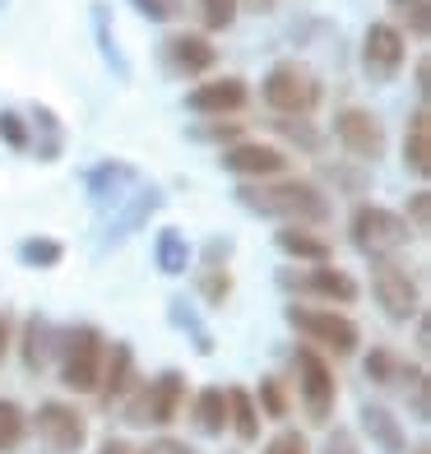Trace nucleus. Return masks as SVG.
Instances as JSON below:
<instances>
[{"mask_svg":"<svg viewBox=\"0 0 431 454\" xmlns=\"http://www.w3.org/2000/svg\"><path fill=\"white\" fill-rule=\"evenodd\" d=\"M241 204L255 214H270V218H283V223H325L330 218V200H325L320 185L311 181H255V185H241Z\"/></svg>","mask_w":431,"mask_h":454,"instance_id":"f257e3e1","label":"nucleus"},{"mask_svg":"<svg viewBox=\"0 0 431 454\" xmlns=\"http://www.w3.org/2000/svg\"><path fill=\"white\" fill-rule=\"evenodd\" d=\"M60 380L74 395H93L102 376V357H107V339L93 325H74L70 334H60Z\"/></svg>","mask_w":431,"mask_h":454,"instance_id":"f03ea898","label":"nucleus"},{"mask_svg":"<svg viewBox=\"0 0 431 454\" xmlns=\"http://www.w3.org/2000/svg\"><path fill=\"white\" fill-rule=\"evenodd\" d=\"M348 237L362 255L372 260H389L395 251L408 246V218H399L395 209H385V204H357L353 218H348Z\"/></svg>","mask_w":431,"mask_h":454,"instance_id":"7ed1b4c3","label":"nucleus"},{"mask_svg":"<svg viewBox=\"0 0 431 454\" xmlns=\"http://www.w3.org/2000/svg\"><path fill=\"white\" fill-rule=\"evenodd\" d=\"M264 102L278 116H311L320 107V79L311 66L302 60H278V66L264 74Z\"/></svg>","mask_w":431,"mask_h":454,"instance_id":"20e7f679","label":"nucleus"},{"mask_svg":"<svg viewBox=\"0 0 431 454\" xmlns=\"http://www.w3.org/2000/svg\"><path fill=\"white\" fill-rule=\"evenodd\" d=\"M287 325L311 343V348H325L334 357H348L357 353V325L348 320L343 311H320V306H287Z\"/></svg>","mask_w":431,"mask_h":454,"instance_id":"39448f33","label":"nucleus"},{"mask_svg":"<svg viewBox=\"0 0 431 454\" xmlns=\"http://www.w3.org/2000/svg\"><path fill=\"white\" fill-rule=\"evenodd\" d=\"M293 366H297V385H302V403H306V418L316 427L330 422L334 412V399H339V380H334V366L320 357V348L302 343L293 353Z\"/></svg>","mask_w":431,"mask_h":454,"instance_id":"423d86ee","label":"nucleus"},{"mask_svg":"<svg viewBox=\"0 0 431 454\" xmlns=\"http://www.w3.org/2000/svg\"><path fill=\"white\" fill-rule=\"evenodd\" d=\"M33 427H37V436L47 441L51 454H74V450H84V441H89V418L74 403H60V399L37 403Z\"/></svg>","mask_w":431,"mask_h":454,"instance_id":"0eeeda50","label":"nucleus"},{"mask_svg":"<svg viewBox=\"0 0 431 454\" xmlns=\"http://www.w3.org/2000/svg\"><path fill=\"white\" fill-rule=\"evenodd\" d=\"M372 287H376V301L389 320H418L422 316V297H418V283L404 264L389 255V260H376L372 270Z\"/></svg>","mask_w":431,"mask_h":454,"instance_id":"6e6552de","label":"nucleus"},{"mask_svg":"<svg viewBox=\"0 0 431 454\" xmlns=\"http://www.w3.org/2000/svg\"><path fill=\"white\" fill-rule=\"evenodd\" d=\"M181 403H186V380H181L176 371H162V376H158L153 385H144L139 395H135V403H130L126 418H130V422L168 427V422H176V418H181Z\"/></svg>","mask_w":431,"mask_h":454,"instance_id":"1a4fd4ad","label":"nucleus"},{"mask_svg":"<svg viewBox=\"0 0 431 454\" xmlns=\"http://www.w3.org/2000/svg\"><path fill=\"white\" fill-rule=\"evenodd\" d=\"M404 56H408V47H404V33L389 24H372L366 28V37H362V70L376 79V84H389L399 70H404Z\"/></svg>","mask_w":431,"mask_h":454,"instance_id":"9d476101","label":"nucleus"},{"mask_svg":"<svg viewBox=\"0 0 431 454\" xmlns=\"http://www.w3.org/2000/svg\"><path fill=\"white\" fill-rule=\"evenodd\" d=\"M334 135H339L343 149L362 162H376L385 153V126H380V116L366 112V107H343L334 116Z\"/></svg>","mask_w":431,"mask_h":454,"instance_id":"9b49d317","label":"nucleus"},{"mask_svg":"<svg viewBox=\"0 0 431 454\" xmlns=\"http://www.w3.org/2000/svg\"><path fill=\"white\" fill-rule=\"evenodd\" d=\"M283 287H297L302 297H320V301H357V278L334 264H311L306 274H283Z\"/></svg>","mask_w":431,"mask_h":454,"instance_id":"f8f14e48","label":"nucleus"},{"mask_svg":"<svg viewBox=\"0 0 431 454\" xmlns=\"http://www.w3.org/2000/svg\"><path fill=\"white\" fill-rule=\"evenodd\" d=\"M246 102H251V89L241 84V79L223 74V79H204L200 89L186 93V107L195 116H237Z\"/></svg>","mask_w":431,"mask_h":454,"instance_id":"ddd939ff","label":"nucleus"},{"mask_svg":"<svg viewBox=\"0 0 431 454\" xmlns=\"http://www.w3.org/2000/svg\"><path fill=\"white\" fill-rule=\"evenodd\" d=\"M168 66L176 74H209L218 66V47L204 33H172L168 37Z\"/></svg>","mask_w":431,"mask_h":454,"instance_id":"4468645a","label":"nucleus"},{"mask_svg":"<svg viewBox=\"0 0 431 454\" xmlns=\"http://www.w3.org/2000/svg\"><path fill=\"white\" fill-rule=\"evenodd\" d=\"M223 168L237 172V176L264 181V176H278L287 168V153L274 149V144H232V149L223 153Z\"/></svg>","mask_w":431,"mask_h":454,"instance_id":"2eb2a0df","label":"nucleus"},{"mask_svg":"<svg viewBox=\"0 0 431 454\" xmlns=\"http://www.w3.org/2000/svg\"><path fill=\"white\" fill-rule=\"evenodd\" d=\"M135 389V353L126 343H107V357H102V376L93 395L102 403H121Z\"/></svg>","mask_w":431,"mask_h":454,"instance_id":"dca6fc26","label":"nucleus"},{"mask_svg":"<svg viewBox=\"0 0 431 454\" xmlns=\"http://www.w3.org/2000/svg\"><path fill=\"white\" fill-rule=\"evenodd\" d=\"M404 168L413 172L418 181L431 176V112L418 107L408 116V130H404Z\"/></svg>","mask_w":431,"mask_h":454,"instance_id":"f3484780","label":"nucleus"},{"mask_svg":"<svg viewBox=\"0 0 431 454\" xmlns=\"http://www.w3.org/2000/svg\"><path fill=\"white\" fill-rule=\"evenodd\" d=\"M191 418H195L200 436H223V431H228V389H218V385L200 389Z\"/></svg>","mask_w":431,"mask_h":454,"instance_id":"a211bd4d","label":"nucleus"},{"mask_svg":"<svg viewBox=\"0 0 431 454\" xmlns=\"http://www.w3.org/2000/svg\"><path fill=\"white\" fill-rule=\"evenodd\" d=\"M278 251L283 255H297V260H306V264H330V241L325 237H316V232H306V227H278Z\"/></svg>","mask_w":431,"mask_h":454,"instance_id":"6ab92c4d","label":"nucleus"},{"mask_svg":"<svg viewBox=\"0 0 431 454\" xmlns=\"http://www.w3.org/2000/svg\"><path fill=\"white\" fill-rule=\"evenodd\" d=\"M228 427L237 431V441H246V445L260 441V408H255L251 389H241V385L228 389Z\"/></svg>","mask_w":431,"mask_h":454,"instance_id":"aec40b11","label":"nucleus"},{"mask_svg":"<svg viewBox=\"0 0 431 454\" xmlns=\"http://www.w3.org/2000/svg\"><path fill=\"white\" fill-rule=\"evenodd\" d=\"M362 427L372 431V441H376L385 454H404V450H408V441H404V427L395 422V412H389V408H380V403H366V408H362Z\"/></svg>","mask_w":431,"mask_h":454,"instance_id":"412c9836","label":"nucleus"},{"mask_svg":"<svg viewBox=\"0 0 431 454\" xmlns=\"http://www.w3.org/2000/svg\"><path fill=\"white\" fill-rule=\"evenodd\" d=\"M56 343H60L56 329H51L43 316H33V320L24 325V366H28V371H43L47 357L56 353Z\"/></svg>","mask_w":431,"mask_h":454,"instance_id":"4be33fe9","label":"nucleus"},{"mask_svg":"<svg viewBox=\"0 0 431 454\" xmlns=\"http://www.w3.org/2000/svg\"><path fill=\"white\" fill-rule=\"evenodd\" d=\"M28 436V412L14 399H0V454H14Z\"/></svg>","mask_w":431,"mask_h":454,"instance_id":"5701e85b","label":"nucleus"},{"mask_svg":"<svg viewBox=\"0 0 431 454\" xmlns=\"http://www.w3.org/2000/svg\"><path fill=\"white\" fill-rule=\"evenodd\" d=\"M389 14H395V28L413 33V37H427L431 33V5L427 0H389Z\"/></svg>","mask_w":431,"mask_h":454,"instance_id":"b1692460","label":"nucleus"},{"mask_svg":"<svg viewBox=\"0 0 431 454\" xmlns=\"http://www.w3.org/2000/svg\"><path fill=\"white\" fill-rule=\"evenodd\" d=\"M237 14H241V0H200V19H204V28H232L237 24Z\"/></svg>","mask_w":431,"mask_h":454,"instance_id":"393cba45","label":"nucleus"},{"mask_svg":"<svg viewBox=\"0 0 431 454\" xmlns=\"http://www.w3.org/2000/svg\"><path fill=\"white\" fill-rule=\"evenodd\" d=\"M19 255H24V264H33V270H51V264H60V241L33 237V241L19 246Z\"/></svg>","mask_w":431,"mask_h":454,"instance_id":"a878e982","label":"nucleus"},{"mask_svg":"<svg viewBox=\"0 0 431 454\" xmlns=\"http://www.w3.org/2000/svg\"><path fill=\"white\" fill-rule=\"evenodd\" d=\"M158 264H162L168 274H181V270L191 264V251H186V241H181L176 232H162V237H158Z\"/></svg>","mask_w":431,"mask_h":454,"instance_id":"bb28decb","label":"nucleus"},{"mask_svg":"<svg viewBox=\"0 0 431 454\" xmlns=\"http://www.w3.org/2000/svg\"><path fill=\"white\" fill-rule=\"evenodd\" d=\"M366 376H372L376 385H395V376H408V371H404V362L389 353V348H376V353L366 357Z\"/></svg>","mask_w":431,"mask_h":454,"instance_id":"cd10ccee","label":"nucleus"},{"mask_svg":"<svg viewBox=\"0 0 431 454\" xmlns=\"http://www.w3.org/2000/svg\"><path fill=\"white\" fill-rule=\"evenodd\" d=\"M260 403H264V418H287V395H283V380L278 376H264L260 380Z\"/></svg>","mask_w":431,"mask_h":454,"instance_id":"c85d7f7f","label":"nucleus"},{"mask_svg":"<svg viewBox=\"0 0 431 454\" xmlns=\"http://www.w3.org/2000/svg\"><path fill=\"white\" fill-rule=\"evenodd\" d=\"M0 139H5L10 149H28V126H24V116L0 112Z\"/></svg>","mask_w":431,"mask_h":454,"instance_id":"c756f323","label":"nucleus"},{"mask_svg":"<svg viewBox=\"0 0 431 454\" xmlns=\"http://www.w3.org/2000/svg\"><path fill=\"white\" fill-rule=\"evenodd\" d=\"M306 450H311V445H306L302 431H278V436H274L270 445H264L260 454H306Z\"/></svg>","mask_w":431,"mask_h":454,"instance_id":"7c9ffc66","label":"nucleus"},{"mask_svg":"<svg viewBox=\"0 0 431 454\" xmlns=\"http://www.w3.org/2000/svg\"><path fill=\"white\" fill-rule=\"evenodd\" d=\"M200 287H204V301H209V306H223V297L232 293V274H228V270H214Z\"/></svg>","mask_w":431,"mask_h":454,"instance_id":"2f4dec72","label":"nucleus"},{"mask_svg":"<svg viewBox=\"0 0 431 454\" xmlns=\"http://www.w3.org/2000/svg\"><path fill=\"white\" fill-rule=\"evenodd\" d=\"M408 218H413V227H408V232L427 237V227H431V195H427V191L413 195V204H408Z\"/></svg>","mask_w":431,"mask_h":454,"instance_id":"473e14b6","label":"nucleus"},{"mask_svg":"<svg viewBox=\"0 0 431 454\" xmlns=\"http://www.w3.org/2000/svg\"><path fill=\"white\" fill-rule=\"evenodd\" d=\"M135 10H139L144 19H158V24H168V19H176L181 0H135Z\"/></svg>","mask_w":431,"mask_h":454,"instance_id":"72a5a7b5","label":"nucleus"},{"mask_svg":"<svg viewBox=\"0 0 431 454\" xmlns=\"http://www.w3.org/2000/svg\"><path fill=\"white\" fill-rule=\"evenodd\" d=\"M320 454H362V450H357V436H353V431H343V427H339L334 436L325 441V450H320Z\"/></svg>","mask_w":431,"mask_h":454,"instance_id":"f704fd0d","label":"nucleus"},{"mask_svg":"<svg viewBox=\"0 0 431 454\" xmlns=\"http://www.w3.org/2000/svg\"><path fill=\"white\" fill-rule=\"evenodd\" d=\"M139 454H195L186 441H172V436H162V441H149Z\"/></svg>","mask_w":431,"mask_h":454,"instance_id":"c9c22d12","label":"nucleus"},{"mask_svg":"<svg viewBox=\"0 0 431 454\" xmlns=\"http://www.w3.org/2000/svg\"><path fill=\"white\" fill-rule=\"evenodd\" d=\"M98 454H139V450H135L130 441H102V450H98Z\"/></svg>","mask_w":431,"mask_h":454,"instance_id":"e433bc0d","label":"nucleus"},{"mask_svg":"<svg viewBox=\"0 0 431 454\" xmlns=\"http://www.w3.org/2000/svg\"><path fill=\"white\" fill-rule=\"evenodd\" d=\"M10 343H14V329H10V320H5V316H0V362H5Z\"/></svg>","mask_w":431,"mask_h":454,"instance_id":"4c0bfd02","label":"nucleus"},{"mask_svg":"<svg viewBox=\"0 0 431 454\" xmlns=\"http://www.w3.org/2000/svg\"><path fill=\"white\" fill-rule=\"evenodd\" d=\"M427 74H431V66H427V60H418V79H413V84H418L422 98H427V89H431V79H427Z\"/></svg>","mask_w":431,"mask_h":454,"instance_id":"58836bf2","label":"nucleus"},{"mask_svg":"<svg viewBox=\"0 0 431 454\" xmlns=\"http://www.w3.org/2000/svg\"><path fill=\"white\" fill-rule=\"evenodd\" d=\"M251 10H274V0H246Z\"/></svg>","mask_w":431,"mask_h":454,"instance_id":"ea45409f","label":"nucleus"},{"mask_svg":"<svg viewBox=\"0 0 431 454\" xmlns=\"http://www.w3.org/2000/svg\"><path fill=\"white\" fill-rule=\"evenodd\" d=\"M408 454H431V450H427V445H418V450H408Z\"/></svg>","mask_w":431,"mask_h":454,"instance_id":"a19ab883","label":"nucleus"}]
</instances>
